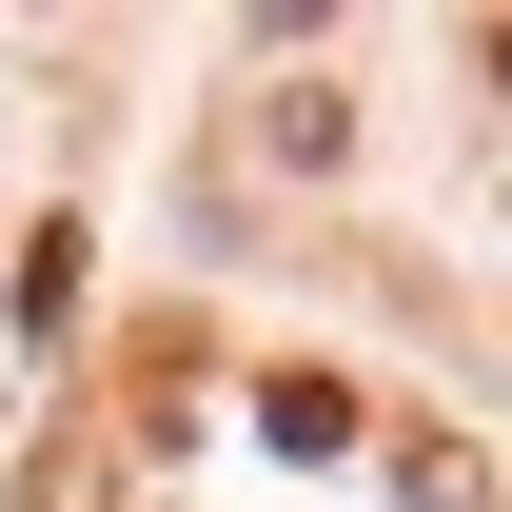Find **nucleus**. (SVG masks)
I'll use <instances>...</instances> for the list:
<instances>
[{
	"label": "nucleus",
	"instance_id": "2",
	"mask_svg": "<svg viewBox=\"0 0 512 512\" xmlns=\"http://www.w3.org/2000/svg\"><path fill=\"white\" fill-rule=\"evenodd\" d=\"M473 60H493V79H512V20H493V40H473Z\"/></svg>",
	"mask_w": 512,
	"mask_h": 512
},
{
	"label": "nucleus",
	"instance_id": "1",
	"mask_svg": "<svg viewBox=\"0 0 512 512\" xmlns=\"http://www.w3.org/2000/svg\"><path fill=\"white\" fill-rule=\"evenodd\" d=\"M256 434H276V453H355V394H335V375H276V394H256Z\"/></svg>",
	"mask_w": 512,
	"mask_h": 512
}]
</instances>
